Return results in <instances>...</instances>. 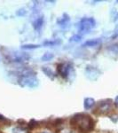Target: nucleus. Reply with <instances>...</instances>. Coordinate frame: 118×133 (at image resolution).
<instances>
[{"instance_id":"f257e3e1","label":"nucleus","mask_w":118,"mask_h":133,"mask_svg":"<svg viewBox=\"0 0 118 133\" xmlns=\"http://www.w3.org/2000/svg\"><path fill=\"white\" fill-rule=\"evenodd\" d=\"M72 127L82 133H88L93 130L94 121L86 114H77L70 120Z\"/></svg>"},{"instance_id":"f03ea898","label":"nucleus","mask_w":118,"mask_h":133,"mask_svg":"<svg viewBox=\"0 0 118 133\" xmlns=\"http://www.w3.org/2000/svg\"><path fill=\"white\" fill-rule=\"evenodd\" d=\"M19 84L21 87L35 88L38 85V80L34 72L30 69H24L20 73Z\"/></svg>"},{"instance_id":"7ed1b4c3","label":"nucleus","mask_w":118,"mask_h":133,"mask_svg":"<svg viewBox=\"0 0 118 133\" xmlns=\"http://www.w3.org/2000/svg\"><path fill=\"white\" fill-rule=\"evenodd\" d=\"M96 25L95 20L93 18H83L78 24L79 31L81 33H87L93 29Z\"/></svg>"},{"instance_id":"20e7f679","label":"nucleus","mask_w":118,"mask_h":133,"mask_svg":"<svg viewBox=\"0 0 118 133\" xmlns=\"http://www.w3.org/2000/svg\"><path fill=\"white\" fill-rule=\"evenodd\" d=\"M96 113L99 115H105L112 110V100L105 99L99 102L97 108H96Z\"/></svg>"},{"instance_id":"39448f33","label":"nucleus","mask_w":118,"mask_h":133,"mask_svg":"<svg viewBox=\"0 0 118 133\" xmlns=\"http://www.w3.org/2000/svg\"><path fill=\"white\" fill-rule=\"evenodd\" d=\"M58 73H59L63 78H68L70 75V72L72 70V66L70 63L66 62V63H61L58 65Z\"/></svg>"},{"instance_id":"423d86ee","label":"nucleus","mask_w":118,"mask_h":133,"mask_svg":"<svg viewBox=\"0 0 118 133\" xmlns=\"http://www.w3.org/2000/svg\"><path fill=\"white\" fill-rule=\"evenodd\" d=\"M29 56L26 53H20V52H14L12 53V57H11V59H12L14 62H23L27 59H29Z\"/></svg>"},{"instance_id":"0eeeda50","label":"nucleus","mask_w":118,"mask_h":133,"mask_svg":"<svg viewBox=\"0 0 118 133\" xmlns=\"http://www.w3.org/2000/svg\"><path fill=\"white\" fill-rule=\"evenodd\" d=\"M101 43V40L99 39V38H96V39H91V40H88L83 44V47H94L97 46L98 44H100Z\"/></svg>"},{"instance_id":"6e6552de","label":"nucleus","mask_w":118,"mask_h":133,"mask_svg":"<svg viewBox=\"0 0 118 133\" xmlns=\"http://www.w3.org/2000/svg\"><path fill=\"white\" fill-rule=\"evenodd\" d=\"M43 24H44V18L43 17H39V18L36 19L33 22V27L34 29H36V30H39L42 28Z\"/></svg>"},{"instance_id":"1a4fd4ad","label":"nucleus","mask_w":118,"mask_h":133,"mask_svg":"<svg viewBox=\"0 0 118 133\" xmlns=\"http://www.w3.org/2000/svg\"><path fill=\"white\" fill-rule=\"evenodd\" d=\"M42 70L44 71V74H45L48 77H50L51 79H53V78H54L55 75H54V73H53V71L50 68H48V66H43V68H42Z\"/></svg>"},{"instance_id":"9d476101","label":"nucleus","mask_w":118,"mask_h":133,"mask_svg":"<svg viewBox=\"0 0 118 133\" xmlns=\"http://www.w3.org/2000/svg\"><path fill=\"white\" fill-rule=\"evenodd\" d=\"M94 103H95V101H94L93 98H85V100H84V108L85 109H90L94 105Z\"/></svg>"},{"instance_id":"9b49d317","label":"nucleus","mask_w":118,"mask_h":133,"mask_svg":"<svg viewBox=\"0 0 118 133\" xmlns=\"http://www.w3.org/2000/svg\"><path fill=\"white\" fill-rule=\"evenodd\" d=\"M53 58V53L46 52V53H44V54L42 56L41 59H42V61H51Z\"/></svg>"},{"instance_id":"f8f14e48","label":"nucleus","mask_w":118,"mask_h":133,"mask_svg":"<svg viewBox=\"0 0 118 133\" xmlns=\"http://www.w3.org/2000/svg\"><path fill=\"white\" fill-rule=\"evenodd\" d=\"M68 21H69V18H68V16L66 14V18H63L61 21H59V24L61 26V27H63V26H67Z\"/></svg>"},{"instance_id":"ddd939ff","label":"nucleus","mask_w":118,"mask_h":133,"mask_svg":"<svg viewBox=\"0 0 118 133\" xmlns=\"http://www.w3.org/2000/svg\"><path fill=\"white\" fill-rule=\"evenodd\" d=\"M36 126H37V122L35 121V120H31V121L28 123V128H29L30 130L36 127Z\"/></svg>"},{"instance_id":"4468645a","label":"nucleus","mask_w":118,"mask_h":133,"mask_svg":"<svg viewBox=\"0 0 118 133\" xmlns=\"http://www.w3.org/2000/svg\"><path fill=\"white\" fill-rule=\"evenodd\" d=\"M39 45H36V44H25V45H22L21 48L22 49H36L38 48Z\"/></svg>"},{"instance_id":"2eb2a0df","label":"nucleus","mask_w":118,"mask_h":133,"mask_svg":"<svg viewBox=\"0 0 118 133\" xmlns=\"http://www.w3.org/2000/svg\"><path fill=\"white\" fill-rule=\"evenodd\" d=\"M80 40H81V36L79 35H75L70 38V41L71 42H77V41H80Z\"/></svg>"},{"instance_id":"dca6fc26","label":"nucleus","mask_w":118,"mask_h":133,"mask_svg":"<svg viewBox=\"0 0 118 133\" xmlns=\"http://www.w3.org/2000/svg\"><path fill=\"white\" fill-rule=\"evenodd\" d=\"M60 44L59 41H53V42H51V41H47L44 43V45H53V44Z\"/></svg>"},{"instance_id":"f3484780","label":"nucleus","mask_w":118,"mask_h":133,"mask_svg":"<svg viewBox=\"0 0 118 133\" xmlns=\"http://www.w3.org/2000/svg\"><path fill=\"white\" fill-rule=\"evenodd\" d=\"M8 120L6 119L5 117H4L2 115H0V123H6Z\"/></svg>"},{"instance_id":"a211bd4d","label":"nucleus","mask_w":118,"mask_h":133,"mask_svg":"<svg viewBox=\"0 0 118 133\" xmlns=\"http://www.w3.org/2000/svg\"><path fill=\"white\" fill-rule=\"evenodd\" d=\"M115 106H117L118 107V96L116 98H115Z\"/></svg>"},{"instance_id":"6ab92c4d","label":"nucleus","mask_w":118,"mask_h":133,"mask_svg":"<svg viewBox=\"0 0 118 133\" xmlns=\"http://www.w3.org/2000/svg\"><path fill=\"white\" fill-rule=\"evenodd\" d=\"M43 133H46V132H43Z\"/></svg>"},{"instance_id":"aec40b11","label":"nucleus","mask_w":118,"mask_h":133,"mask_svg":"<svg viewBox=\"0 0 118 133\" xmlns=\"http://www.w3.org/2000/svg\"><path fill=\"white\" fill-rule=\"evenodd\" d=\"M117 45H118V44H117Z\"/></svg>"}]
</instances>
